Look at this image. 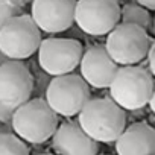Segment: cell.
Wrapping results in <instances>:
<instances>
[{"label": "cell", "mask_w": 155, "mask_h": 155, "mask_svg": "<svg viewBox=\"0 0 155 155\" xmlns=\"http://www.w3.org/2000/svg\"><path fill=\"white\" fill-rule=\"evenodd\" d=\"M78 123L97 143H116L126 128V114L113 99H90L78 114Z\"/></svg>", "instance_id": "obj_1"}, {"label": "cell", "mask_w": 155, "mask_h": 155, "mask_svg": "<svg viewBox=\"0 0 155 155\" xmlns=\"http://www.w3.org/2000/svg\"><path fill=\"white\" fill-rule=\"evenodd\" d=\"M11 126L26 143L41 144L53 137L58 128V114L46 99H29L15 108Z\"/></svg>", "instance_id": "obj_2"}, {"label": "cell", "mask_w": 155, "mask_h": 155, "mask_svg": "<svg viewBox=\"0 0 155 155\" xmlns=\"http://www.w3.org/2000/svg\"><path fill=\"white\" fill-rule=\"evenodd\" d=\"M155 82L150 71L143 67L120 65L110 85V94L123 110L135 111L149 104Z\"/></svg>", "instance_id": "obj_3"}, {"label": "cell", "mask_w": 155, "mask_h": 155, "mask_svg": "<svg viewBox=\"0 0 155 155\" xmlns=\"http://www.w3.org/2000/svg\"><path fill=\"white\" fill-rule=\"evenodd\" d=\"M41 32L32 15L20 14L0 28V50L9 59H28L38 52Z\"/></svg>", "instance_id": "obj_4"}, {"label": "cell", "mask_w": 155, "mask_h": 155, "mask_svg": "<svg viewBox=\"0 0 155 155\" xmlns=\"http://www.w3.org/2000/svg\"><path fill=\"white\" fill-rule=\"evenodd\" d=\"M46 101L58 116H78L90 101V85L73 73L53 76L46 90Z\"/></svg>", "instance_id": "obj_5"}, {"label": "cell", "mask_w": 155, "mask_h": 155, "mask_svg": "<svg viewBox=\"0 0 155 155\" xmlns=\"http://www.w3.org/2000/svg\"><path fill=\"white\" fill-rule=\"evenodd\" d=\"M147 29L120 21L108 35L105 47L119 65H134L143 61L150 50Z\"/></svg>", "instance_id": "obj_6"}, {"label": "cell", "mask_w": 155, "mask_h": 155, "mask_svg": "<svg viewBox=\"0 0 155 155\" xmlns=\"http://www.w3.org/2000/svg\"><path fill=\"white\" fill-rule=\"evenodd\" d=\"M120 11L117 0H76L74 23L88 35H108L120 23Z\"/></svg>", "instance_id": "obj_7"}, {"label": "cell", "mask_w": 155, "mask_h": 155, "mask_svg": "<svg viewBox=\"0 0 155 155\" xmlns=\"http://www.w3.org/2000/svg\"><path fill=\"white\" fill-rule=\"evenodd\" d=\"M84 47L73 38H46L38 49L40 67L52 76L71 73L81 62Z\"/></svg>", "instance_id": "obj_8"}, {"label": "cell", "mask_w": 155, "mask_h": 155, "mask_svg": "<svg viewBox=\"0 0 155 155\" xmlns=\"http://www.w3.org/2000/svg\"><path fill=\"white\" fill-rule=\"evenodd\" d=\"M34 78L28 67L18 59L0 64V102L17 108L31 99Z\"/></svg>", "instance_id": "obj_9"}, {"label": "cell", "mask_w": 155, "mask_h": 155, "mask_svg": "<svg viewBox=\"0 0 155 155\" xmlns=\"http://www.w3.org/2000/svg\"><path fill=\"white\" fill-rule=\"evenodd\" d=\"M76 0H32L31 15L43 32H64L74 23Z\"/></svg>", "instance_id": "obj_10"}, {"label": "cell", "mask_w": 155, "mask_h": 155, "mask_svg": "<svg viewBox=\"0 0 155 155\" xmlns=\"http://www.w3.org/2000/svg\"><path fill=\"white\" fill-rule=\"evenodd\" d=\"M119 64L111 58L105 46H93L87 49L81 58V76L94 88H110Z\"/></svg>", "instance_id": "obj_11"}, {"label": "cell", "mask_w": 155, "mask_h": 155, "mask_svg": "<svg viewBox=\"0 0 155 155\" xmlns=\"http://www.w3.org/2000/svg\"><path fill=\"white\" fill-rule=\"evenodd\" d=\"M52 147L64 155H94L99 150L97 141L91 138L79 123H62L52 137Z\"/></svg>", "instance_id": "obj_12"}, {"label": "cell", "mask_w": 155, "mask_h": 155, "mask_svg": "<svg viewBox=\"0 0 155 155\" xmlns=\"http://www.w3.org/2000/svg\"><path fill=\"white\" fill-rule=\"evenodd\" d=\"M116 150L120 155L155 153V129L147 123H132L116 140Z\"/></svg>", "instance_id": "obj_13"}, {"label": "cell", "mask_w": 155, "mask_h": 155, "mask_svg": "<svg viewBox=\"0 0 155 155\" xmlns=\"http://www.w3.org/2000/svg\"><path fill=\"white\" fill-rule=\"evenodd\" d=\"M120 21L138 25L144 29H147L152 25L149 9L141 6L140 3H126V5H123L122 11H120Z\"/></svg>", "instance_id": "obj_14"}, {"label": "cell", "mask_w": 155, "mask_h": 155, "mask_svg": "<svg viewBox=\"0 0 155 155\" xmlns=\"http://www.w3.org/2000/svg\"><path fill=\"white\" fill-rule=\"evenodd\" d=\"M11 153V155H28L29 147L26 141L18 137L15 132H0V155Z\"/></svg>", "instance_id": "obj_15"}, {"label": "cell", "mask_w": 155, "mask_h": 155, "mask_svg": "<svg viewBox=\"0 0 155 155\" xmlns=\"http://www.w3.org/2000/svg\"><path fill=\"white\" fill-rule=\"evenodd\" d=\"M23 0H0V28L8 20L21 14Z\"/></svg>", "instance_id": "obj_16"}, {"label": "cell", "mask_w": 155, "mask_h": 155, "mask_svg": "<svg viewBox=\"0 0 155 155\" xmlns=\"http://www.w3.org/2000/svg\"><path fill=\"white\" fill-rule=\"evenodd\" d=\"M14 111H15V108L8 107V105L0 102V123H11Z\"/></svg>", "instance_id": "obj_17"}, {"label": "cell", "mask_w": 155, "mask_h": 155, "mask_svg": "<svg viewBox=\"0 0 155 155\" xmlns=\"http://www.w3.org/2000/svg\"><path fill=\"white\" fill-rule=\"evenodd\" d=\"M147 58H149V71L155 78V44L150 46V50L147 53Z\"/></svg>", "instance_id": "obj_18"}, {"label": "cell", "mask_w": 155, "mask_h": 155, "mask_svg": "<svg viewBox=\"0 0 155 155\" xmlns=\"http://www.w3.org/2000/svg\"><path fill=\"white\" fill-rule=\"evenodd\" d=\"M137 3H140L141 6H144L150 11H155V0H137Z\"/></svg>", "instance_id": "obj_19"}, {"label": "cell", "mask_w": 155, "mask_h": 155, "mask_svg": "<svg viewBox=\"0 0 155 155\" xmlns=\"http://www.w3.org/2000/svg\"><path fill=\"white\" fill-rule=\"evenodd\" d=\"M147 105H149V108L152 110V113H155V87H153V91H152V96H150Z\"/></svg>", "instance_id": "obj_20"}, {"label": "cell", "mask_w": 155, "mask_h": 155, "mask_svg": "<svg viewBox=\"0 0 155 155\" xmlns=\"http://www.w3.org/2000/svg\"><path fill=\"white\" fill-rule=\"evenodd\" d=\"M152 31H153V34H155V15H153V20H152Z\"/></svg>", "instance_id": "obj_21"}]
</instances>
